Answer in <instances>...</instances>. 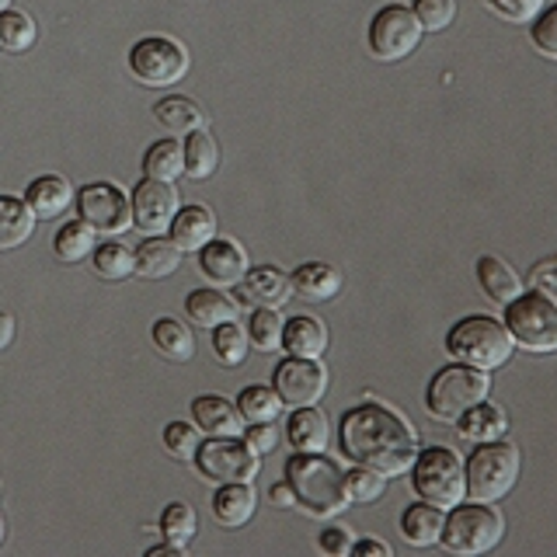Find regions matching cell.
Returning <instances> with one entry per match:
<instances>
[{
  "mask_svg": "<svg viewBox=\"0 0 557 557\" xmlns=\"http://www.w3.org/2000/svg\"><path fill=\"white\" fill-rule=\"evenodd\" d=\"M338 446L352 463L380 470L383 478L408 474L418 457V435L408 418L380 400H362L342 414Z\"/></svg>",
  "mask_w": 557,
  "mask_h": 557,
  "instance_id": "obj_1",
  "label": "cell"
},
{
  "mask_svg": "<svg viewBox=\"0 0 557 557\" xmlns=\"http://www.w3.org/2000/svg\"><path fill=\"white\" fill-rule=\"evenodd\" d=\"M283 474H286V484L293 487L296 505H300L307 516L331 519L352 505L345 492V470L331 457H324V449L321 453L296 449L286 460Z\"/></svg>",
  "mask_w": 557,
  "mask_h": 557,
  "instance_id": "obj_2",
  "label": "cell"
},
{
  "mask_svg": "<svg viewBox=\"0 0 557 557\" xmlns=\"http://www.w3.org/2000/svg\"><path fill=\"white\" fill-rule=\"evenodd\" d=\"M512 335L505 321L487 318V313H470V318L457 321L446 335V352L453 356V362L474 366V370H498L512 359Z\"/></svg>",
  "mask_w": 557,
  "mask_h": 557,
  "instance_id": "obj_3",
  "label": "cell"
},
{
  "mask_svg": "<svg viewBox=\"0 0 557 557\" xmlns=\"http://www.w3.org/2000/svg\"><path fill=\"white\" fill-rule=\"evenodd\" d=\"M502 536H505V516L495 509L492 502H474V498H470V502H457L446 512L440 544L449 554L478 557V554L495 550L502 544Z\"/></svg>",
  "mask_w": 557,
  "mask_h": 557,
  "instance_id": "obj_4",
  "label": "cell"
},
{
  "mask_svg": "<svg viewBox=\"0 0 557 557\" xmlns=\"http://www.w3.org/2000/svg\"><path fill=\"white\" fill-rule=\"evenodd\" d=\"M519 446H512L509 440H492V443H478L474 453L463 463L467 474V498L474 502H502L512 492L519 481Z\"/></svg>",
  "mask_w": 557,
  "mask_h": 557,
  "instance_id": "obj_5",
  "label": "cell"
},
{
  "mask_svg": "<svg viewBox=\"0 0 557 557\" xmlns=\"http://www.w3.org/2000/svg\"><path fill=\"white\" fill-rule=\"evenodd\" d=\"M411 487L422 502L440 505V509H453L457 502L467 498V474L463 460L457 449L449 446H425L418 449L411 463Z\"/></svg>",
  "mask_w": 557,
  "mask_h": 557,
  "instance_id": "obj_6",
  "label": "cell"
},
{
  "mask_svg": "<svg viewBox=\"0 0 557 557\" xmlns=\"http://www.w3.org/2000/svg\"><path fill=\"white\" fill-rule=\"evenodd\" d=\"M505 327L527 352H557V300L544 289L519 293L505 304Z\"/></svg>",
  "mask_w": 557,
  "mask_h": 557,
  "instance_id": "obj_7",
  "label": "cell"
},
{
  "mask_svg": "<svg viewBox=\"0 0 557 557\" xmlns=\"http://www.w3.org/2000/svg\"><path fill=\"white\" fill-rule=\"evenodd\" d=\"M487 391H492L487 370H474V366H463V362H449L429 380L425 408L432 418L453 425L467 408L481 405V400L487 397Z\"/></svg>",
  "mask_w": 557,
  "mask_h": 557,
  "instance_id": "obj_8",
  "label": "cell"
},
{
  "mask_svg": "<svg viewBox=\"0 0 557 557\" xmlns=\"http://www.w3.org/2000/svg\"><path fill=\"white\" fill-rule=\"evenodd\" d=\"M129 74L147 87H171L188 74V49L168 35H147L129 49Z\"/></svg>",
  "mask_w": 557,
  "mask_h": 557,
  "instance_id": "obj_9",
  "label": "cell"
},
{
  "mask_svg": "<svg viewBox=\"0 0 557 557\" xmlns=\"http://www.w3.org/2000/svg\"><path fill=\"white\" fill-rule=\"evenodd\" d=\"M196 467H199V474L213 484L251 481L261 467V457L244 440H237V435H209L206 443H199Z\"/></svg>",
  "mask_w": 557,
  "mask_h": 557,
  "instance_id": "obj_10",
  "label": "cell"
},
{
  "mask_svg": "<svg viewBox=\"0 0 557 557\" xmlns=\"http://www.w3.org/2000/svg\"><path fill=\"white\" fill-rule=\"evenodd\" d=\"M422 32L425 28L418 25L411 8L387 4V8H380L370 22V49L376 60H387V63L405 60L418 49V42H422Z\"/></svg>",
  "mask_w": 557,
  "mask_h": 557,
  "instance_id": "obj_11",
  "label": "cell"
},
{
  "mask_svg": "<svg viewBox=\"0 0 557 557\" xmlns=\"http://www.w3.org/2000/svg\"><path fill=\"white\" fill-rule=\"evenodd\" d=\"M77 213L84 223L95 226V234H122L133 226V202L112 182H91L77 191Z\"/></svg>",
  "mask_w": 557,
  "mask_h": 557,
  "instance_id": "obj_12",
  "label": "cell"
},
{
  "mask_svg": "<svg viewBox=\"0 0 557 557\" xmlns=\"http://www.w3.org/2000/svg\"><path fill=\"white\" fill-rule=\"evenodd\" d=\"M275 394L283 397V405L289 408H304V405H318L327 391V370L321 359H304V356H289L275 366L272 376Z\"/></svg>",
  "mask_w": 557,
  "mask_h": 557,
  "instance_id": "obj_13",
  "label": "cell"
},
{
  "mask_svg": "<svg viewBox=\"0 0 557 557\" xmlns=\"http://www.w3.org/2000/svg\"><path fill=\"white\" fill-rule=\"evenodd\" d=\"M133 226H139L144 234H164L174 213H178V191L171 182L144 178L133 188Z\"/></svg>",
  "mask_w": 557,
  "mask_h": 557,
  "instance_id": "obj_14",
  "label": "cell"
},
{
  "mask_svg": "<svg viewBox=\"0 0 557 557\" xmlns=\"http://www.w3.org/2000/svg\"><path fill=\"white\" fill-rule=\"evenodd\" d=\"M199 269L209 283L216 286H237L244 272H248V255L231 237H213L199 248Z\"/></svg>",
  "mask_w": 557,
  "mask_h": 557,
  "instance_id": "obj_15",
  "label": "cell"
},
{
  "mask_svg": "<svg viewBox=\"0 0 557 557\" xmlns=\"http://www.w3.org/2000/svg\"><path fill=\"white\" fill-rule=\"evenodd\" d=\"M237 300L244 307H283L293 293V283L283 269L275 265H258L251 272H244V278L234 286Z\"/></svg>",
  "mask_w": 557,
  "mask_h": 557,
  "instance_id": "obj_16",
  "label": "cell"
},
{
  "mask_svg": "<svg viewBox=\"0 0 557 557\" xmlns=\"http://www.w3.org/2000/svg\"><path fill=\"white\" fill-rule=\"evenodd\" d=\"M168 231L182 251H199L202 244L216 237V216L209 206H182L178 213H174Z\"/></svg>",
  "mask_w": 557,
  "mask_h": 557,
  "instance_id": "obj_17",
  "label": "cell"
},
{
  "mask_svg": "<svg viewBox=\"0 0 557 557\" xmlns=\"http://www.w3.org/2000/svg\"><path fill=\"white\" fill-rule=\"evenodd\" d=\"M182 255H185V251H182L171 237L150 234L144 244H139V248H133L136 275H139V278H168V275L178 272Z\"/></svg>",
  "mask_w": 557,
  "mask_h": 557,
  "instance_id": "obj_18",
  "label": "cell"
},
{
  "mask_svg": "<svg viewBox=\"0 0 557 557\" xmlns=\"http://www.w3.org/2000/svg\"><path fill=\"white\" fill-rule=\"evenodd\" d=\"M237 300H231L223 289H213V286H206V289H191L185 296V313H188V321L191 324H199V327H220L226 321H237Z\"/></svg>",
  "mask_w": 557,
  "mask_h": 557,
  "instance_id": "obj_19",
  "label": "cell"
},
{
  "mask_svg": "<svg viewBox=\"0 0 557 557\" xmlns=\"http://www.w3.org/2000/svg\"><path fill=\"white\" fill-rule=\"evenodd\" d=\"M255 487L248 481H226L213 495V519L226 530H237L255 516Z\"/></svg>",
  "mask_w": 557,
  "mask_h": 557,
  "instance_id": "obj_20",
  "label": "cell"
},
{
  "mask_svg": "<svg viewBox=\"0 0 557 557\" xmlns=\"http://www.w3.org/2000/svg\"><path fill=\"white\" fill-rule=\"evenodd\" d=\"M474 272H478V286H481V293H484L492 304H498V307H505V304L516 300V296L522 293V278L516 275V269L509 265V261L495 258V255H481Z\"/></svg>",
  "mask_w": 557,
  "mask_h": 557,
  "instance_id": "obj_21",
  "label": "cell"
},
{
  "mask_svg": "<svg viewBox=\"0 0 557 557\" xmlns=\"http://www.w3.org/2000/svg\"><path fill=\"white\" fill-rule=\"evenodd\" d=\"M25 202L35 213V220H57L63 216V209L74 202V188L60 174H42L25 188Z\"/></svg>",
  "mask_w": 557,
  "mask_h": 557,
  "instance_id": "obj_22",
  "label": "cell"
},
{
  "mask_svg": "<svg viewBox=\"0 0 557 557\" xmlns=\"http://www.w3.org/2000/svg\"><path fill=\"white\" fill-rule=\"evenodd\" d=\"M283 348L289 356H304V359H321L327 348V327L321 318H310V313H296L283 324Z\"/></svg>",
  "mask_w": 557,
  "mask_h": 557,
  "instance_id": "obj_23",
  "label": "cell"
},
{
  "mask_svg": "<svg viewBox=\"0 0 557 557\" xmlns=\"http://www.w3.org/2000/svg\"><path fill=\"white\" fill-rule=\"evenodd\" d=\"M293 293H300L304 300L310 304H324V300H335L338 289H342V272L335 265H327V261H307L300 265L293 275Z\"/></svg>",
  "mask_w": 557,
  "mask_h": 557,
  "instance_id": "obj_24",
  "label": "cell"
},
{
  "mask_svg": "<svg viewBox=\"0 0 557 557\" xmlns=\"http://www.w3.org/2000/svg\"><path fill=\"white\" fill-rule=\"evenodd\" d=\"M453 425H457L460 440H467V443H492V440H502L505 435L509 418H505V411L498 405H492V400L484 397L481 405L467 408Z\"/></svg>",
  "mask_w": 557,
  "mask_h": 557,
  "instance_id": "obj_25",
  "label": "cell"
},
{
  "mask_svg": "<svg viewBox=\"0 0 557 557\" xmlns=\"http://www.w3.org/2000/svg\"><path fill=\"white\" fill-rule=\"evenodd\" d=\"M191 418L206 435H240L244 432V418L237 405H231L226 397H196L191 400Z\"/></svg>",
  "mask_w": 557,
  "mask_h": 557,
  "instance_id": "obj_26",
  "label": "cell"
},
{
  "mask_svg": "<svg viewBox=\"0 0 557 557\" xmlns=\"http://www.w3.org/2000/svg\"><path fill=\"white\" fill-rule=\"evenodd\" d=\"M286 440H289V446L304 449V453H321L331 440V425L318 408L304 405L286 418Z\"/></svg>",
  "mask_w": 557,
  "mask_h": 557,
  "instance_id": "obj_27",
  "label": "cell"
},
{
  "mask_svg": "<svg viewBox=\"0 0 557 557\" xmlns=\"http://www.w3.org/2000/svg\"><path fill=\"white\" fill-rule=\"evenodd\" d=\"M443 522H446V512L440 505L414 502L405 509V516H400V533H405L411 547H432V544H440Z\"/></svg>",
  "mask_w": 557,
  "mask_h": 557,
  "instance_id": "obj_28",
  "label": "cell"
},
{
  "mask_svg": "<svg viewBox=\"0 0 557 557\" xmlns=\"http://www.w3.org/2000/svg\"><path fill=\"white\" fill-rule=\"evenodd\" d=\"M153 115H157V122H161V126H164L168 133H174V136H188V133H196V129L206 126L202 104H199V101H191V98H185V95H171V98H164V101H157V104H153Z\"/></svg>",
  "mask_w": 557,
  "mask_h": 557,
  "instance_id": "obj_29",
  "label": "cell"
},
{
  "mask_svg": "<svg viewBox=\"0 0 557 557\" xmlns=\"http://www.w3.org/2000/svg\"><path fill=\"white\" fill-rule=\"evenodd\" d=\"M35 231V213L25 199L0 196V251H14L17 244H25Z\"/></svg>",
  "mask_w": 557,
  "mask_h": 557,
  "instance_id": "obj_30",
  "label": "cell"
},
{
  "mask_svg": "<svg viewBox=\"0 0 557 557\" xmlns=\"http://www.w3.org/2000/svg\"><path fill=\"white\" fill-rule=\"evenodd\" d=\"M150 338L157 345V352H161L164 359H171V362H188L191 356H196V338H191V331L182 321H174V318L153 321Z\"/></svg>",
  "mask_w": 557,
  "mask_h": 557,
  "instance_id": "obj_31",
  "label": "cell"
},
{
  "mask_svg": "<svg viewBox=\"0 0 557 557\" xmlns=\"http://www.w3.org/2000/svg\"><path fill=\"white\" fill-rule=\"evenodd\" d=\"M52 251H57L60 261H66V265H77V261L91 258L95 251V226L84 223V220H70L63 223L57 237H52Z\"/></svg>",
  "mask_w": 557,
  "mask_h": 557,
  "instance_id": "obj_32",
  "label": "cell"
},
{
  "mask_svg": "<svg viewBox=\"0 0 557 557\" xmlns=\"http://www.w3.org/2000/svg\"><path fill=\"white\" fill-rule=\"evenodd\" d=\"M220 168V147H216V139L202 129L196 133H188L185 139V174L191 182H206L209 174H213Z\"/></svg>",
  "mask_w": 557,
  "mask_h": 557,
  "instance_id": "obj_33",
  "label": "cell"
},
{
  "mask_svg": "<svg viewBox=\"0 0 557 557\" xmlns=\"http://www.w3.org/2000/svg\"><path fill=\"white\" fill-rule=\"evenodd\" d=\"M144 171H147V178L174 182L178 174H185V147L178 139H157L144 153Z\"/></svg>",
  "mask_w": 557,
  "mask_h": 557,
  "instance_id": "obj_34",
  "label": "cell"
},
{
  "mask_svg": "<svg viewBox=\"0 0 557 557\" xmlns=\"http://www.w3.org/2000/svg\"><path fill=\"white\" fill-rule=\"evenodd\" d=\"M91 265L101 278H109V283H122V278H129L136 272V258H133V248L119 240H104V244H95L91 251Z\"/></svg>",
  "mask_w": 557,
  "mask_h": 557,
  "instance_id": "obj_35",
  "label": "cell"
},
{
  "mask_svg": "<svg viewBox=\"0 0 557 557\" xmlns=\"http://www.w3.org/2000/svg\"><path fill=\"white\" fill-rule=\"evenodd\" d=\"M237 411H240L244 422H275L278 411H283V397L275 394V387H261V383H251V387L240 391Z\"/></svg>",
  "mask_w": 557,
  "mask_h": 557,
  "instance_id": "obj_36",
  "label": "cell"
},
{
  "mask_svg": "<svg viewBox=\"0 0 557 557\" xmlns=\"http://www.w3.org/2000/svg\"><path fill=\"white\" fill-rule=\"evenodd\" d=\"M283 313L275 307H255L251 324H248V338L258 352H278L283 348Z\"/></svg>",
  "mask_w": 557,
  "mask_h": 557,
  "instance_id": "obj_37",
  "label": "cell"
},
{
  "mask_svg": "<svg viewBox=\"0 0 557 557\" xmlns=\"http://www.w3.org/2000/svg\"><path fill=\"white\" fill-rule=\"evenodd\" d=\"M35 39H39V28H35V22L25 11L17 8L0 11V46L8 52H25L35 46Z\"/></svg>",
  "mask_w": 557,
  "mask_h": 557,
  "instance_id": "obj_38",
  "label": "cell"
},
{
  "mask_svg": "<svg viewBox=\"0 0 557 557\" xmlns=\"http://www.w3.org/2000/svg\"><path fill=\"white\" fill-rule=\"evenodd\" d=\"M248 331L237 327V321H226L220 327H213V352L223 366H240L244 359H248Z\"/></svg>",
  "mask_w": 557,
  "mask_h": 557,
  "instance_id": "obj_39",
  "label": "cell"
},
{
  "mask_svg": "<svg viewBox=\"0 0 557 557\" xmlns=\"http://www.w3.org/2000/svg\"><path fill=\"white\" fill-rule=\"evenodd\" d=\"M383 487H387V478L380 474V470H370V467H352L345 470V492H348V502L352 505H370L383 495Z\"/></svg>",
  "mask_w": 557,
  "mask_h": 557,
  "instance_id": "obj_40",
  "label": "cell"
},
{
  "mask_svg": "<svg viewBox=\"0 0 557 557\" xmlns=\"http://www.w3.org/2000/svg\"><path fill=\"white\" fill-rule=\"evenodd\" d=\"M199 530V519H196V509L185 502H171L164 505V512H161V533L171 540V544H188L191 536H196Z\"/></svg>",
  "mask_w": 557,
  "mask_h": 557,
  "instance_id": "obj_41",
  "label": "cell"
},
{
  "mask_svg": "<svg viewBox=\"0 0 557 557\" xmlns=\"http://www.w3.org/2000/svg\"><path fill=\"white\" fill-rule=\"evenodd\" d=\"M199 425H188V422H171L164 425V449L171 453L174 460H196V453H199Z\"/></svg>",
  "mask_w": 557,
  "mask_h": 557,
  "instance_id": "obj_42",
  "label": "cell"
},
{
  "mask_svg": "<svg viewBox=\"0 0 557 557\" xmlns=\"http://www.w3.org/2000/svg\"><path fill=\"white\" fill-rule=\"evenodd\" d=\"M411 11L425 32H443L457 17V0H414Z\"/></svg>",
  "mask_w": 557,
  "mask_h": 557,
  "instance_id": "obj_43",
  "label": "cell"
},
{
  "mask_svg": "<svg viewBox=\"0 0 557 557\" xmlns=\"http://www.w3.org/2000/svg\"><path fill=\"white\" fill-rule=\"evenodd\" d=\"M530 39H533V46L544 52L547 60H557V0L533 17Z\"/></svg>",
  "mask_w": 557,
  "mask_h": 557,
  "instance_id": "obj_44",
  "label": "cell"
},
{
  "mask_svg": "<svg viewBox=\"0 0 557 557\" xmlns=\"http://www.w3.org/2000/svg\"><path fill=\"white\" fill-rule=\"evenodd\" d=\"M544 4L547 0H487V8L512 25H530L533 17L544 11Z\"/></svg>",
  "mask_w": 557,
  "mask_h": 557,
  "instance_id": "obj_45",
  "label": "cell"
},
{
  "mask_svg": "<svg viewBox=\"0 0 557 557\" xmlns=\"http://www.w3.org/2000/svg\"><path fill=\"white\" fill-rule=\"evenodd\" d=\"M352 544H356V540H352V530L342 527V522H331V527H324L321 536H318V547H321L327 557H348Z\"/></svg>",
  "mask_w": 557,
  "mask_h": 557,
  "instance_id": "obj_46",
  "label": "cell"
},
{
  "mask_svg": "<svg viewBox=\"0 0 557 557\" xmlns=\"http://www.w3.org/2000/svg\"><path fill=\"white\" fill-rule=\"evenodd\" d=\"M244 443H248L258 453V457H265V453H272L278 446L275 422H251L248 429H244Z\"/></svg>",
  "mask_w": 557,
  "mask_h": 557,
  "instance_id": "obj_47",
  "label": "cell"
},
{
  "mask_svg": "<svg viewBox=\"0 0 557 557\" xmlns=\"http://www.w3.org/2000/svg\"><path fill=\"white\" fill-rule=\"evenodd\" d=\"M348 554H352V557H391V547L380 544V540H356Z\"/></svg>",
  "mask_w": 557,
  "mask_h": 557,
  "instance_id": "obj_48",
  "label": "cell"
},
{
  "mask_svg": "<svg viewBox=\"0 0 557 557\" xmlns=\"http://www.w3.org/2000/svg\"><path fill=\"white\" fill-rule=\"evenodd\" d=\"M269 498H272V505H278V509H289V505H296V498H293V487L286 484V478L278 481V484H272Z\"/></svg>",
  "mask_w": 557,
  "mask_h": 557,
  "instance_id": "obj_49",
  "label": "cell"
},
{
  "mask_svg": "<svg viewBox=\"0 0 557 557\" xmlns=\"http://www.w3.org/2000/svg\"><path fill=\"white\" fill-rule=\"evenodd\" d=\"M14 331H17V324H14V318L11 313H4L0 310V352H4V348L14 342Z\"/></svg>",
  "mask_w": 557,
  "mask_h": 557,
  "instance_id": "obj_50",
  "label": "cell"
},
{
  "mask_svg": "<svg viewBox=\"0 0 557 557\" xmlns=\"http://www.w3.org/2000/svg\"><path fill=\"white\" fill-rule=\"evenodd\" d=\"M182 554H185V547L182 544H171V540H168V544H157V547L147 550V557H182Z\"/></svg>",
  "mask_w": 557,
  "mask_h": 557,
  "instance_id": "obj_51",
  "label": "cell"
},
{
  "mask_svg": "<svg viewBox=\"0 0 557 557\" xmlns=\"http://www.w3.org/2000/svg\"><path fill=\"white\" fill-rule=\"evenodd\" d=\"M4 536H8V519H4V512H0V544H4Z\"/></svg>",
  "mask_w": 557,
  "mask_h": 557,
  "instance_id": "obj_52",
  "label": "cell"
},
{
  "mask_svg": "<svg viewBox=\"0 0 557 557\" xmlns=\"http://www.w3.org/2000/svg\"><path fill=\"white\" fill-rule=\"evenodd\" d=\"M11 8V0H0V11H8Z\"/></svg>",
  "mask_w": 557,
  "mask_h": 557,
  "instance_id": "obj_53",
  "label": "cell"
}]
</instances>
